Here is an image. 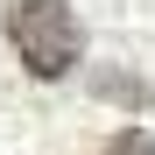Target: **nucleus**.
<instances>
[{
    "instance_id": "nucleus-1",
    "label": "nucleus",
    "mask_w": 155,
    "mask_h": 155,
    "mask_svg": "<svg viewBox=\"0 0 155 155\" xmlns=\"http://www.w3.org/2000/svg\"><path fill=\"white\" fill-rule=\"evenodd\" d=\"M7 42L28 64V78H71L85 57V28L71 0H7Z\"/></svg>"
},
{
    "instance_id": "nucleus-2",
    "label": "nucleus",
    "mask_w": 155,
    "mask_h": 155,
    "mask_svg": "<svg viewBox=\"0 0 155 155\" xmlns=\"http://www.w3.org/2000/svg\"><path fill=\"white\" fill-rule=\"evenodd\" d=\"M99 92H106V99H120V106H148V85H141V78H120V71H106V78H99Z\"/></svg>"
},
{
    "instance_id": "nucleus-3",
    "label": "nucleus",
    "mask_w": 155,
    "mask_h": 155,
    "mask_svg": "<svg viewBox=\"0 0 155 155\" xmlns=\"http://www.w3.org/2000/svg\"><path fill=\"white\" fill-rule=\"evenodd\" d=\"M106 155H155V141H148V127H120L106 141Z\"/></svg>"
}]
</instances>
